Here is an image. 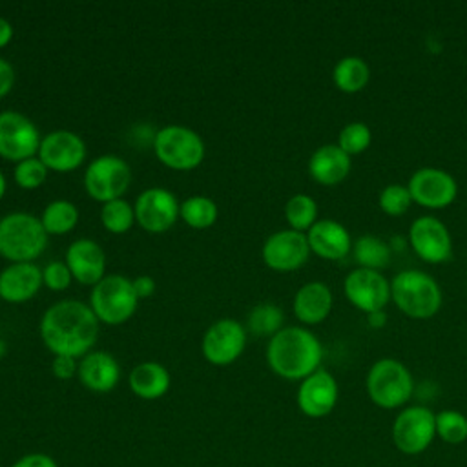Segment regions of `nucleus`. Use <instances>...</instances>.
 <instances>
[{"mask_svg":"<svg viewBox=\"0 0 467 467\" xmlns=\"http://www.w3.org/2000/svg\"><path fill=\"white\" fill-rule=\"evenodd\" d=\"M73 275L66 265V261H51L49 265H46V268L42 270V281L47 288L51 290H66L71 283Z\"/></svg>","mask_w":467,"mask_h":467,"instance_id":"37","label":"nucleus"},{"mask_svg":"<svg viewBox=\"0 0 467 467\" xmlns=\"http://www.w3.org/2000/svg\"><path fill=\"white\" fill-rule=\"evenodd\" d=\"M157 159L173 170H192L204 159V142L197 131L181 124H168L155 133Z\"/></svg>","mask_w":467,"mask_h":467,"instance_id":"7","label":"nucleus"},{"mask_svg":"<svg viewBox=\"0 0 467 467\" xmlns=\"http://www.w3.org/2000/svg\"><path fill=\"white\" fill-rule=\"evenodd\" d=\"M372 142V131L365 122H348L341 128L337 135V146L348 155H359L363 153Z\"/></svg>","mask_w":467,"mask_h":467,"instance_id":"34","label":"nucleus"},{"mask_svg":"<svg viewBox=\"0 0 467 467\" xmlns=\"http://www.w3.org/2000/svg\"><path fill=\"white\" fill-rule=\"evenodd\" d=\"M365 389L376 407L392 410L407 405L414 392V379L405 363L394 358H381L370 365Z\"/></svg>","mask_w":467,"mask_h":467,"instance_id":"5","label":"nucleus"},{"mask_svg":"<svg viewBox=\"0 0 467 467\" xmlns=\"http://www.w3.org/2000/svg\"><path fill=\"white\" fill-rule=\"evenodd\" d=\"M137 294L131 279L120 274L104 275L91 290L89 306L97 319L108 325H120L128 321L137 308Z\"/></svg>","mask_w":467,"mask_h":467,"instance_id":"6","label":"nucleus"},{"mask_svg":"<svg viewBox=\"0 0 467 467\" xmlns=\"http://www.w3.org/2000/svg\"><path fill=\"white\" fill-rule=\"evenodd\" d=\"M47 244L42 221L27 212H11L0 219V255L13 263H31Z\"/></svg>","mask_w":467,"mask_h":467,"instance_id":"4","label":"nucleus"},{"mask_svg":"<svg viewBox=\"0 0 467 467\" xmlns=\"http://www.w3.org/2000/svg\"><path fill=\"white\" fill-rule=\"evenodd\" d=\"M66 265L82 285H97L106 275V254L93 239H77L66 252Z\"/></svg>","mask_w":467,"mask_h":467,"instance_id":"19","label":"nucleus"},{"mask_svg":"<svg viewBox=\"0 0 467 467\" xmlns=\"http://www.w3.org/2000/svg\"><path fill=\"white\" fill-rule=\"evenodd\" d=\"M285 314L275 303H259L248 314V328L257 336L272 337L283 328Z\"/></svg>","mask_w":467,"mask_h":467,"instance_id":"31","label":"nucleus"},{"mask_svg":"<svg viewBox=\"0 0 467 467\" xmlns=\"http://www.w3.org/2000/svg\"><path fill=\"white\" fill-rule=\"evenodd\" d=\"M352 255L359 268L381 272L390 263L392 248L385 239L372 234H365L352 243Z\"/></svg>","mask_w":467,"mask_h":467,"instance_id":"27","label":"nucleus"},{"mask_svg":"<svg viewBox=\"0 0 467 467\" xmlns=\"http://www.w3.org/2000/svg\"><path fill=\"white\" fill-rule=\"evenodd\" d=\"M77 376L86 389L93 392H109L120 379V367L111 354L93 350L82 356Z\"/></svg>","mask_w":467,"mask_h":467,"instance_id":"23","label":"nucleus"},{"mask_svg":"<svg viewBox=\"0 0 467 467\" xmlns=\"http://www.w3.org/2000/svg\"><path fill=\"white\" fill-rule=\"evenodd\" d=\"M367 323H368V327H372V328H381V327H385V323H387V314H385V310H378V312L367 314Z\"/></svg>","mask_w":467,"mask_h":467,"instance_id":"43","label":"nucleus"},{"mask_svg":"<svg viewBox=\"0 0 467 467\" xmlns=\"http://www.w3.org/2000/svg\"><path fill=\"white\" fill-rule=\"evenodd\" d=\"M11 467H58L57 462L44 452H31L18 458Z\"/></svg>","mask_w":467,"mask_h":467,"instance_id":"39","label":"nucleus"},{"mask_svg":"<svg viewBox=\"0 0 467 467\" xmlns=\"http://www.w3.org/2000/svg\"><path fill=\"white\" fill-rule=\"evenodd\" d=\"M343 294L352 306L367 316L370 312L385 310L390 301V281H387L381 272L358 266L347 274Z\"/></svg>","mask_w":467,"mask_h":467,"instance_id":"12","label":"nucleus"},{"mask_svg":"<svg viewBox=\"0 0 467 467\" xmlns=\"http://www.w3.org/2000/svg\"><path fill=\"white\" fill-rule=\"evenodd\" d=\"M350 170L352 161L337 144H323L308 159L310 177L323 186L339 184L347 179Z\"/></svg>","mask_w":467,"mask_h":467,"instance_id":"24","label":"nucleus"},{"mask_svg":"<svg viewBox=\"0 0 467 467\" xmlns=\"http://www.w3.org/2000/svg\"><path fill=\"white\" fill-rule=\"evenodd\" d=\"M51 372L58 379H71L73 376L78 374V363L77 358L71 356H55L51 363Z\"/></svg>","mask_w":467,"mask_h":467,"instance_id":"38","label":"nucleus"},{"mask_svg":"<svg viewBox=\"0 0 467 467\" xmlns=\"http://www.w3.org/2000/svg\"><path fill=\"white\" fill-rule=\"evenodd\" d=\"M332 305H334L332 290L328 288V285H325L321 281L305 283L296 292L294 301H292L296 317L306 327L323 323L330 316Z\"/></svg>","mask_w":467,"mask_h":467,"instance_id":"22","label":"nucleus"},{"mask_svg":"<svg viewBox=\"0 0 467 467\" xmlns=\"http://www.w3.org/2000/svg\"><path fill=\"white\" fill-rule=\"evenodd\" d=\"M131 182V170L128 162L113 153L99 155L84 171L86 192L99 202L120 199Z\"/></svg>","mask_w":467,"mask_h":467,"instance_id":"9","label":"nucleus"},{"mask_svg":"<svg viewBox=\"0 0 467 467\" xmlns=\"http://www.w3.org/2000/svg\"><path fill=\"white\" fill-rule=\"evenodd\" d=\"M15 84V69L13 66L0 57V99H4Z\"/></svg>","mask_w":467,"mask_h":467,"instance_id":"40","label":"nucleus"},{"mask_svg":"<svg viewBox=\"0 0 467 467\" xmlns=\"http://www.w3.org/2000/svg\"><path fill=\"white\" fill-rule=\"evenodd\" d=\"M436 436L449 443L460 445L467 440V416L454 409H445L436 414Z\"/></svg>","mask_w":467,"mask_h":467,"instance_id":"33","label":"nucleus"},{"mask_svg":"<svg viewBox=\"0 0 467 467\" xmlns=\"http://www.w3.org/2000/svg\"><path fill=\"white\" fill-rule=\"evenodd\" d=\"M217 204L206 195H192L181 202V217L192 228H208L217 221Z\"/></svg>","mask_w":467,"mask_h":467,"instance_id":"30","label":"nucleus"},{"mask_svg":"<svg viewBox=\"0 0 467 467\" xmlns=\"http://www.w3.org/2000/svg\"><path fill=\"white\" fill-rule=\"evenodd\" d=\"M409 243L416 255L431 265H443L452 257L449 228L434 215H421L410 223Z\"/></svg>","mask_w":467,"mask_h":467,"instance_id":"13","label":"nucleus"},{"mask_svg":"<svg viewBox=\"0 0 467 467\" xmlns=\"http://www.w3.org/2000/svg\"><path fill=\"white\" fill-rule=\"evenodd\" d=\"M4 350H5V348H4V343H2V341H0V356H2V354H4Z\"/></svg>","mask_w":467,"mask_h":467,"instance_id":"45","label":"nucleus"},{"mask_svg":"<svg viewBox=\"0 0 467 467\" xmlns=\"http://www.w3.org/2000/svg\"><path fill=\"white\" fill-rule=\"evenodd\" d=\"M392 443L409 456L427 451L436 438V414L423 405L403 407L392 421Z\"/></svg>","mask_w":467,"mask_h":467,"instance_id":"8","label":"nucleus"},{"mask_svg":"<svg viewBox=\"0 0 467 467\" xmlns=\"http://www.w3.org/2000/svg\"><path fill=\"white\" fill-rule=\"evenodd\" d=\"M15 181L20 188L24 190H33L38 188L46 177H47V166L35 155L29 159H24L16 162L15 166Z\"/></svg>","mask_w":467,"mask_h":467,"instance_id":"36","label":"nucleus"},{"mask_svg":"<svg viewBox=\"0 0 467 467\" xmlns=\"http://www.w3.org/2000/svg\"><path fill=\"white\" fill-rule=\"evenodd\" d=\"M368 80L370 67L361 57L356 55L339 58L332 69V82L343 93H359L367 88Z\"/></svg>","mask_w":467,"mask_h":467,"instance_id":"26","label":"nucleus"},{"mask_svg":"<svg viewBox=\"0 0 467 467\" xmlns=\"http://www.w3.org/2000/svg\"><path fill=\"white\" fill-rule=\"evenodd\" d=\"M378 204H379V210L385 215H389V217H401L403 213L409 212V208L412 204V197H410V192H409L407 184L392 182V184H387L379 192Z\"/></svg>","mask_w":467,"mask_h":467,"instance_id":"35","label":"nucleus"},{"mask_svg":"<svg viewBox=\"0 0 467 467\" xmlns=\"http://www.w3.org/2000/svg\"><path fill=\"white\" fill-rule=\"evenodd\" d=\"M310 252L327 261L345 259L352 252V239L348 230L334 219H317L306 232Z\"/></svg>","mask_w":467,"mask_h":467,"instance_id":"20","label":"nucleus"},{"mask_svg":"<svg viewBox=\"0 0 467 467\" xmlns=\"http://www.w3.org/2000/svg\"><path fill=\"white\" fill-rule=\"evenodd\" d=\"M339 398V387L336 378L325 370L317 368L305 379H301L297 389V407L308 418H325L328 416Z\"/></svg>","mask_w":467,"mask_h":467,"instance_id":"17","label":"nucleus"},{"mask_svg":"<svg viewBox=\"0 0 467 467\" xmlns=\"http://www.w3.org/2000/svg\"><path fill=\"white\" fill-rule=\"evenodd\" d=\"M42 226L47 232V235H62L69 230H73L78 223V210L71 201L66 199H55L46 204L42 215H40Z\"/></svg>","mask_w":467,"mask_h":467,"instance_id":"28","label":"nucleus"},{"mask_svg":"<svg viewBox=\"0 0 467 467\" xmlns=\"http://www.w3.org/2000/svg\"><path fill=\"white\" fill-rule=\"evenodd\" d=\"M99 319L89 305L62 299L51 305L40 319V336L53 356H86L97 341Z\"/></svg>","mask_w":467,"mask_h":467,"instance_id":"1","label":"nucleus"},{"mask_svg":"<svg viewBox=\"0 0 467 467\" xmlns=\"http://www.w3.org/2000/svg\"><path fill=\"white\" fill-rule=\"evenodd\" d=\"M11 38H13V26L7 18L0 16V47L7 46L11 42Z\"/></svg>","mask_w":467,"mask_h":467,"instance_id":"42","label":"nucleus"},{"mask_svg":"<svg viewBox=\"0 0 467 467\" xmlns=\"http://www.w3.org/2000/svg\"><path fill=\"white\" fill-rule=\"evenodd\" d=\"M285 219L292 230L305 234L317 221V202L306 193H296L285 204Z\"/></svg>","mask_w":467,"mask_h":467,"instance_id":"29","label":"nucleus"},{"mask_svg":"<svg viewBox=\"0 0 467 467\" xmlns=\"http://www.w3.org/2000/svg\"><path fill=\"white\" fill-rule=\"evenodd\" d=\"M407 188L412 202L429 210H443L451 206L458 195L456 179L449 171L434 166L418 168L410 175Z\"/></svg>","mask_w":467,"mask_h":467,"instance_id":"11","label":"nucleus"},{"mask_svg":"<svg viewBox=\"0 0 467 467\" xmlns=\"http://www.w3.org/2000/svg\"><path fill=\"white\" fill-rule=\"evenodd\" d=\"M36 124L20 111H0V155L7 161L20 162L35 157L40 148Z\"/></svg>","mask_w":467,"mask_h":467,"instance_id":"10","label":"nucleus"},{"mask_svg":"<svg viewBox=\"0 0 467 467\" xmlns=\"http://www.w3.org/2000/svg\"><path fill=\"white\" fill-rule=\"evenodd\" d=\"M263 261L268 268L277 272H292L301 268L310 255L306 234L292 228L274 232L266 237L263 250Z\"/></svg>","mask_w":467,"mask_h":467,"instance_id":"16","label":"nucleus"},{"mask_svg":"<svg viewBox=\"0 0 467 467\" xmlns=\"http://www.w3.org/2000/svg\"><path fill=\"white\" fill-rule=\"evenodd\" d=\"M100 221L111 234H124L135 223V210L126 199H113L102 204Z\"/></svg>","mask_w":467,"mask_h":467,"instance_id":"32","label":"nucleus"},{"mask_svg":"<svg viewBox=\"0 0 467 467\" xmlns=\"http://www.w3.org/2000/svg\"><path fill=\"white\" fill-rule=\"evenodd\" d=\"M321 341L305 327H283L266 345L268 367L290 381H301L321 368Z\"/></svg>","mask_w":467,"mask_h":467,"instance_id":"2","label":"nucleus"},{"mask_svg":"<svg viewBox=\"0 0 467 467\" xmlns=\"http://www.w3.org/2000/svg\"><path fill=\"white\" fill-rule=\"evenodd\" d=\"M42 270L33 263H11L0 272V297L7 303L31 299L42 286Z\"/></svg>","mask_w":467,"mask_h":467,"instance_id":"21","label":"nucleus"},{"mask_svg":"<svg viewBox=\"0 0 467 467\" xmlns=\"http://www.w3.org/2000/svg\"><path fill=\"white\" fill-rule=\"evenodd\" d=\"M131 285H133V290L139 299L150 297L155 292V281L150 275H139V277L131 279Z\"/></svg>","mask_w":467,"mask_h":467,"instance_id":"41","label":"nucleus"},{"mask_svg":"<svg viewBox=\"0 0 467 467\" xmlns=\"http://www.w3.org/2000/svg\"><path fill=\"white\" fill-rule=\"evenodd\" d=\"M128 383L135 396L142 400H157L170 389V372L157 361H142L131 368Z\"/></svg>","mask_w":467,"mask_h":467,"instance_id":"25","label":"nucleus"},{"mask_svg":"<svg viewBox=\"0 0 467 467\" xmlns=\"http://www.w3.org/2000/svg\"><path fill=\"white\" fill-rule=\"evenodd\" d=\"M4 193H5V177H4V173L0 171V199L4 197Z\"/></svg>","mask_w":467,"mask_h":467,"instance_id":"44","label":"nucleus"},{"mask_svg":"<svg viewBox=\"0 0 467 467\" xmlns=\"http://www.w3.org/2000/svg\"><path fill=\"white\" fill-rule=\"evenodd\" d=\"M36 157L55 171H71L86 159V144L75 131L55 130L40 140Z\"/></svg>","mask_w":467,"mask_h":467,"instance_id":"18","label":"nucleus"},{"mask_svg":"<svg viewBox=\"0 0 467 467\" xmlns=\"http://www.w3.org/2000/svg\"><path fill=\"white\" fill-rule=\"evenodd\" d=\"M133 210L135 221L151 234L166 232L181 217V202L170 190L161 186L146 188L140 192Z\"/></svg>","mask_w":467,"mask_h":467,"instance_id":"14","label":"nucleus"},{"mask_svg":"<svg viewBox=\"0 0 467 467\" xmlns=\"http://www.w3.org/2000/svg\"><path fill=\"white\" fill-rule=\"evenodd\" d=\"M390 301L410 319H431L441 308L443 294L431 274L409 268L390 281Z\"/></svg>","mask_w":467,"mask_h":467,"instance_id":"3","label":"nucleus"},{"mask_svg":"<svg viewBox=\"0 0 467 467\" xmlns=\"http://www.w3.org/2000/svg\"><path fill=\"white\" fill-rule=\"evenodd\" d=\"M246 330L244 327L232 317H223L212 323L202 336V354L212 365H230L244 350Z\"/></svg>","mask_w":467,"mask_h":467,"instance_id":"15","label":"nucleus"}]
</instances>
